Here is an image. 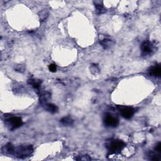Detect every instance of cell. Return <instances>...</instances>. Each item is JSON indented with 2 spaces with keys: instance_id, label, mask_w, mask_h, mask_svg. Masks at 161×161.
<instances>
[{
  "instance_id": "cell-1",
  "label": "cell",
  "mask_w": 161,
  "mask_h": 161,
  "mask_svg": "<svg viewBox=\"0 0 161 161\" xmlns=\"http://www.w3.org/2000/svg\"><path fill=\"white\" fill-rule=\"evenodd\" d=\"M33 147L32 145L20 146L17 148H15L13 155L19 159H25L30 157L33 153Z\"/></svg>"
},
{
  "instance_id": "cell-2",
  "label": "cell",
  "mask_w": 161,
  "mask_h": 161,
  "mask_svg": "<svg viewBox=\"0 0 161 161\" xmlns=\"http://www.w3.org/2000/svg\"><path fill=\"white\" fill-rule=\"evenodd\" d=\"M125 146V143L122 140H114L108 144L107 149L110 154H113L120 152Z\"/></svg>"
},
{
  "instance_id": "cell-3",
  "label": "cell",
  "mask_w": 161,
  "mask_h": 161,
  "mask_svg": "<svg viewBox=\"0 0 161 161\" xmlns=\"http://www.w3.org/2000/svg\"><path fill=\"white\" fill-rule=\"evenodd\" d=\"M5 123L9 130H13L21 126L23 124V121L20 117L14 116L5 120Z\"/></svg>"
},
{
  "instance_id": "cell-4",
  "label": "cell",
  "mask_w": 161,
  "mask_h": 161,
  "mask_svg": "<svg viewBox=\"0 0 161 161\" xmlns=\"http://www.w3.org/2000/svg\"><path fill=\"white\" fill-rule=\"evenodd\" d=\"M104 123L107 126L115 128L118 125L119 120L110 114H106L104 118Z\"/></svg>"
},
{
  "instance_id": "cell-5",
  "label": "cell",
  "mask_w": 161,
  "mask_h": 161,
  "mask_svg": "<svg viewBox=\"0 0 161 161\" xmlns=\"http://www.w3.org/2000/svg\"><path fill=\"white\" fill-rule=\"evenodd\" d=\"M141 50H142V54L143 55H150L154 50V45L152 43L149 41V40H145L141 45Z\"/></svg>"
},
{
  "instance_id": "cell-6",
  "label": "cell",
  "mask_w": 161,
  "mask_h": 161,
  "mask_svg": "<svg viewBox=\"0 0 161 161\" xmlns=\"http://www.w3.org/2000/svg\"><path fill=\"white\" fill-rule=\"evenodd\" d=\"M119 110L122 117L125 119H130L132 118L134 113H135V110L130 107H121Z\"/></svg>"
},
{
  "instance_id": "cell-7",
  "label": "cell",
  "mask_w": 161,
  "mask_h": 161,
  "mask_svg": "<svg viewBox=\"0 0 161 161\" xmlns=\"http://www.w3.org/2000/svg\"><path fill=\"white\" fill-rule=\"evenodd\" d=\"M43 106L44 107V108L48 111L49 112L51 113H55L58 112V108L56 105H53L52 103H45L44 105H43Z\"/></svg>"
},
{
  "instance_id": "cell-8",
  "label": "cell",
  "mask_w": 161,
  "mask_h": 161,
  "mask_svg": "<svg viewBox=\"0 0 161 161\" xmlns=\"http://www.w3.org/2000/svg\"><path fill=\"white\" fill-rule=\"evenodd\" d=\"M60 122L64 126H71L74 123V121L72 119L71 117L68 116L63 117V118L60 120Z\"/></svg>"
},
{
  "instance_id": "cell-9",
  "label": "cell",
  "mask_w": 161,
  "mask_h": 161,
  "mask_svg": "<svg viewBox=\"0 0 161 161\" xmlns=\"http://www.w3.org/2000/svg\"><path fill=\"white\" fill-rule=\"evenodd\" d=\"M150 74L156 77H160L161 75V68L160 66L153 67L150 70Z\"/></svg>"
},
{
  "instance_id": "cell-10",
  "label": "cell",
  "mask_w": 161,
  "mask_h": 161,
  "mask_svg": "<svg viewBox=\"0 0 161 161\" xmlns=\"http://www.w3.org/2000/svg\"><path fill=\"white\" fill-rule=\"evenodd\" d=\"M50 98V94L49 93H43L40 95V102L42 105H44L48 101V99Z\"/></svg>"
},
{
  "instance_id": "cell-11",
  "label": "cell",
  "mask_w": 161,
  "mask_h": 161,
  "mask_svg": "<svg viewBox=\"0 0 161 161\" xmlns=\"http://www.w3.org/2000/svg\"><path fill=\"white\" fill-rule=\"evenodd\" d=\"M95 8H96V12L97 14L100 15L106 12V9L104 7V6L101 4L100 2H95Z\"/></svg>"
},
{
  "instance_id": "cell-12",
  "label": "cell",
  "mask_w": 161,
  "mask_h": 161,
  "mask_svg": "<svg viewBox=\"0 0 161 161\" xmlns=\"http://www.w3.org/2000/svg\"><path fill=\"white\" fill-rule=\"evenodd\" d=\"M28 83L29 85H32L33 88L36 89H39L40 87V84H41V81H38L35 79H29L28 80Z\"/></svg>"
},
{
  "instance_id": "cell-13",
  "label": "cell",
  "mask_w": 161,
  "mask_h": 161,
  "mask_svg": "<svg viewBox=\"0 0 161 161\" xmlns=\"http://www.w3.org/2000/svg\"><path fill=\"white\" fill-rule=\"evenodd\" d=\"M111 43H112V41H111V40L109 39H103L100 41L101 45L105 49L110 47L111 45Z\"/></svg>"
},
{
  "instance_id": "cell-14",
  "label": "cell",
  "mask_w": 161,
  "mask_h": 161,
  "mask_svg": "<svg viewBox=\"0 0 161 161\" xmlns=\"http://www.w3.org/2000/svg\"><path fill=\"white\" fill-rule=\"evenodd\" d=\"M148 157L149 159L151 160L154 161H159L160 160V157L159 155H157L155 152H150L148 154Z\"/></svg>"
},
{
  "instance_id": "cell-15",
  "label": "cell",
  "mask_w": 161,
  "mask_h": 161,
  "mask_svg": "<svg viewBox=\"0 0 161 161\" xmlns=\"http://www.w3.org/2000/svg\"><path fill=\"white\" fill-rule=\"evenodd\" d=\"M90 70H91V72L93 74H98L99 72V69L98 66V65L95 64L91 65V66L90 68Z\"/></svg>"
},
{
  "instance_id": "cell-16",
  "label": "cell",
  "mask_w": 161,
  "mask_h": 161,
  "mask_svg": "<svg viewBox=\"0 0 161 161\" xmlns=\"http://www.w3.org/2000/svg\"><path fill=\"white\" fill-rule=\"evenodd\" d=\"M49 69L50 72H55L57 70V66L54 64H50L49 66Z\"/></svg>"
},
{
  "instance_id": "cell-17",
  "label": "cell",
  "mask_w": 161,
  "mask_h": 161,
  "mask_svg": "<svg viewBox=\"0 0 161 161\" xmlns=\"http://www.w3.org/2000/svg\"><path fill=\"white\" fill-rule=\"evenodd\" d=\"M156 151L157 152L160 153L161 152V143L159 142L156 147Z\"/></svg>"
}]
</instances>
